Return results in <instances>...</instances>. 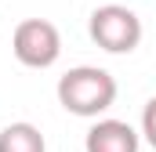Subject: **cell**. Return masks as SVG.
<instances>
[{"label": "cell", "mask_w": 156, "mask_h": 152, "mask_svg": "<svg viewBox=\"0 0 156 152\" xmlns=\"http://www.w3.org/2000/svg\"><path fill=\"white\" fill-rule=\"evenodd\" d=\"M91 40L109 54H131L142 43V18L123 4H102L87 18Z\"/></svg>", "instance_id": "obj_2"}, {"label": "cell", "mask_w": 156, "mask_h": 152, "mask_svg": "<svg viewBox=\"0 0 156 152\" xmlns=\"http://www.w3.org/2000/svg\"><path fill=\"white\" fill-rule=\"evenodd\" d=\"M142 130H134L123 119H94L83 134V152H138Z\"/></svg>", "instance_id": "obj_4"}, {"label": "cell", "mask_w": 156, "mask_h": 152, "mask_svg": "<svg viewBox=\"0 0 156 152\" xmlns=\"http://www.w3.org/2000/svg\"><path fill=\"white\" fill-rule=\"evenodd\" d=\"M11 51L26 69H51L62 58V33L47 18H26L11 33Z\"/></svg>", "instance_id": "obj_3"}, {"label": "cell", "mask_w": 156, "mask_h": 152, "mask_svg": "<svg viewBox=\"0 0 156 152\" xmlns=\"http://www.w3.org/2000/svg\"><path fill=\"white\" fill-rule=\"evenodd\" d=\"M55 94H58V105L66 112L83 116V119H98L116 102V80H113V73H105L98 65H76L58 80Z\"/></svg>", "instance_id": "obj_1"}, {"label": "cell", "mask_w": 156, "mask_h": 152, "mask_svg": "<svg viewBox=\"0 0 156 152\" xmlns=\"http://www.w3.org/2000/svg\"><path fill=\"white\" fill-rule=\"evenodd\" d=\"M142 138L156 149V98H149L142 109Z\"/></svg>", "instance_id": "obj_6"}, {"label": "cell", "mask_w": 156, "mask_h": 152, "mask_svg": "<svg viewBox=\"0 0 156 152\" xmlns=\"http://www.w3.org/2000/svg\"><path fill=\"white\" fill-rule=\"evenodd\" d=\"M0 152H47V141H44L40 127L18 119L0 130Z\"/></svg>", "instance_id": "obj_5"}]
</instances>
